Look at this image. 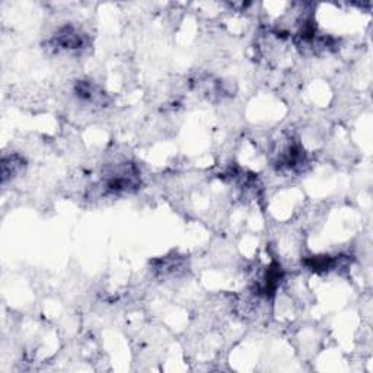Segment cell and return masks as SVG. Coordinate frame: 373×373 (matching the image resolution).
Wrapping results in <instances>:
<instances>
[{"label":"cell","mask_w":373,"mask_h":373,"mask_svg":"<svg viewBox=\"0 0 373 373\" xmlns=\"http://www.w3.org/2000/svg\"><path fill=\"white\" fill-rule=\"evenodd\" d=\"M52 49L54 52H67V53H78L86 49L88 38L86 35L72 25L61 27L50 41Z\"/></svg>","instance_id":"cell-2"},{"label":"cell","mask_w":373,"mask_h":373,"mask_svg":"<svg viewBox=\"0 0 373 373\" xmlns=\"http://www.w3.org/2000/svg\"><path fill=\"white\" fill-rule=\"evenodd\" d=\"M27 162L20 155L12 153L9 156H4L2 159V182L6 184L9 179L18 177L23 170H25Z\"/></svg>","instance_id":"cell-4"},{"label":"cell","mask_w":373,"mask_h":373,"mask_svg":"<svg viewBox=\"0 0 373 373\" xmlns=\"http://www.w3.org/2000/svg\"><path fill=\"white\" fill-rule=\"evenodd\" d=\"M73 92L82 102L98 107H104L107 104V93L92 81H78Z\"/></svg>","instance_id":"cell-3"},{"label":"cell","mask_w":373,"mask_h":373,"mask_svg":"<svg viewBox=\"0 0 373 373\" xmlns=\"http://www.w3.org/2000/svg\"><path fill=\"white\" fill-rule=\"evenodd\" d=\"M307 266L314 271H326L336 267V260L330 255H318L307 260Z\"/></svg>","instance_id":"cell-5"},{"label":"cell","mask_w":373,"mask_h":373,"mask_svg":"<svg viewBox=\"0 0 373 373\" xmlns=\"http://www.w3.org/2000/svg\"><path fill=\"white\" fill-rule=\"evenodd\" d=\"M140 184L142 179L137 167L131 162H123L107 168L101 186L105 196H120L134 193Z\"/></svg>","instance_id":"cell-1"}]
</instances>
